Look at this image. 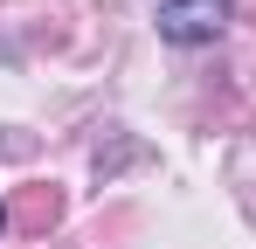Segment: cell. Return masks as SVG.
I'll list each match as a JSON object with an SVG mask.
<instances>
[{
	"mask_svg": "<svg viewBox=\"0 0 256 249\" xmlns=\"http://www.w3.org/2000/svg\"><path fill=\"white\" fill-rule=\"evenodd\" d=\"M228 21V0H160V35L194 48V42H214Z\"/></svg>",
	"mask_w": 256,
	"mask_h": 249,
	"instance_id": "6da1fadb",
	"label": "cell"
},
{
	"mask_svg": "<svg viewBox=\"0 0 256 249\" xmlns=\"http://www.w3.org/2000/svg\"><path fill=\"white\" fill-rule=\"evenodd\" d=\"M56 187H28V194H21V208H14V214H21V222H28V228H48V222H56Z\"/></svg>",
	"mask_w": 256,
	"mask_h": 249,
	"instance_id": "7a4b0ae2",
	"label": "cell"
},
{
	"mask_svg": "<svg viewBox=\"0 0 256 249\" xmlns=\"http://www.w3.org/2000/svg\"><path fill=\"white\" fill-rule=\"evenodd\" d=\"M7 222H14V208H7V201H0V228H7Z\"/></svg>",
	"mask_w": 256,
	"mask_h": 249,
	"instance_id": "3957f363",
	"label": "cell"
}]
</instances>
